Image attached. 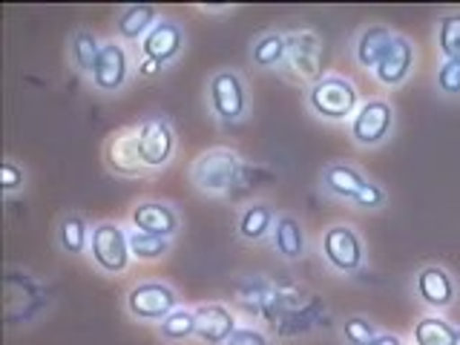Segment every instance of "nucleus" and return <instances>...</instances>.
Segmentation results:
<instances>
[{
  "label": "nucleus",
  "instance_id": "nucleus-25",
  "mask_svg": "<svg viewBox=\"0 0 460 345\" xmlns=\"http://www.w3.org/2000/svg\"><path fill=\"white\" fill-rule=\"evenodd\" d=\"M101 43L104 40H98V35L90 32V29H75V32L69 35V64L78 75H84V78L93 75Z\"/></svg>",
  "mask_w": 460,
  "mask_h": 345
},
{
  "label": "nucleus",
  "instance_id": "nucleus-29",
  "mask_svg": "<svg viewBox=\"0 0 460 345\" xmlns=\"http://www.w3.org/2000/svg\"><path fill=\"white\" fill-rule=\"evenodd\" d=\"M342 340H345V345H368L374 337L380 334V328H377V323H371L368 316H349V320L342 323Z\"/></svg>",
  "mask_w": 460,
  "mask_h": 345
},
{
  "label": "nucleus",
  "instance_id": "nucleus-27",
  "mask_svg": "<svg viewBox=\"0 0 460 345\" xmlns=\"http://www.w3.org/2000/svg\"><path fill=\"white\" fill-rule=\"evenodd\" d=\"M127 234H129V253H133L136 262H158V259H164L172 248V239L150 236L136 227H129Z\"/></svg>",
  "mask_w": 460,
  "mask_h": 345
},
{
  "label": "nucleus",
  "instance_id": "nucleus-21",
  "mask_svg": "<svg viewBox=\"0 0 460 345\" xmlns=\"http://www.w3.org/2000/svg\"><path fill=\"white\" fill-rule=\"evenodd\" d=\"M158 21H162V14L150 4L124 6L119 12V18H115V38L121 43H141Z\"/></svg>",
  "mask_w": 460,
  "mask_h": 345
},
{
  "label": "nucleus",
  "instance_id": "nucleus-10",
  "mask_svg": "<svg viewBox=\"0 0 460 345\" xmlns=\"http://www.w3.org/2000/svg\"><path fill=\"white\" fill-rule=\"evenodd\" d=\"M138 124H129L115 129V133L107 138L104 144V164L112 176H121V179H138V176H147V167L141 164L138 158Z\"/></svg>",
  "mask_w": 460,
  "mask_h": 345
},
{
  "label": "nucleus",
  "instance_id": "nucleus-28",
  "mask_svg": "<svg viewBox=\"0 0 460 345\" xmlns=\"http://www.w3.org/2000/svg\"><path fill=\"white\" fill-rule=\"evenodd\" d=\"M438 49L443 61H460V9L446 12L438 21Z\"/></svg>",
  "mask_w": 460,
  "mask_h": 345
},
{
  "label": "nucleus",
  "instance_id": "nucleus-12",
  "mask_svg": "<svg viewBox=\"0 0 460 345\" xmlns=\"http://www.w3.org/2000/svg\"><path fill=\"white\" fill-rule=\"evenodd\" d=\"M129 227L144 230V234H150V236L176 239L181 230V216L170 201L147 199V201H138V205L129 210Z\"/></svg>",
  "mask_w": 460,
  "mask_h": 345
},
{
  "label": "nucleus",
  "instance_id": "nucleus-24",
  "mask_svg": "<svg viewBox=\"0 0 460 345\" xmlns=\"http://www.w3.org/2000/svg\"><path fill=\"white\" fill-rule=\"evenodd\" d=\"M414 345H460V328L440 314H426L411 328Z\"/></svg>",
  "mask_w": 460,
  "mask_h": 345
},
{
  "label": "nucleus",
  "instance_id": "nucleus-35",
  "mask_svg": "<svg viewBox=\"0 0 460 345\" xmlns=\"http://www.w3.org/2000/svg\"><path fill=\"white\" fill-rule=\"evenodd\" d=\"M368 345H406V340L397 337V334H388V331H380V334L374 337Z\"/></svg>",
  "mask_w": 460,
  "mask_h": 345
},
{
  "label": "nucleus",
  "instance_id": "nucleus-26",
  "mask_svg": "<svg viewBox=\"0 0 460 345\" xmlns=\"http://www.w3.org/2000/svg\"><path fill=\"white\" fill-rule=\"evenodd\" d=\"M158 337L167 345H181L196 340V308H176L167 320L158 325Z\"/></svg>",
  "mask_w": 460,
  "mask_h": 345
},
{
  "label": "nucleus",
  "instance_id": "nucleus-31",
  "mask_svg": "<svg viewBox=\"0 0 460 345\" xmlns=\"http://www.w3.org/2000/svg\"><path fill=\"white\" fill-rule=\"evenodd\" d=\"M0 187H4V196H14L26 187V170L14 158H6L0 164Z\"/></svg>",
  "mask_w": 460,
  "mask_h": 345
},
{
  "label": "nucleus",
  "instance_id": "nucleus-4",
  "mask_svg": "<svg viewBox=\"0 0 460 345\" xmlns=\"http://www.w3.org/2000/svg\"><path fill=\"white\" fill-rule=\"evenodd\" d=\"M176 308H181V294L164 279L136 282L124 294V311L133 316L136 323L162 325Z\"/></svg>",
  "mask_w": 460,
  "mask_h": 345
},
{
  "label": "nucleus",
  "instance_id": "nucleus-8",
  "mask_svg": "<svg viewBox=\"0 0 460 345\" xmlns=\"http://www.w3.org/2000/svg\"><path fill=\"white\" fill-rule=\"evenodd\" d=\"M320 251L325 265L342 273V277H351L366 262V244L359 239L357 227L351 225H331L323 230V239H320Z\"/></svg>",
  "mask_w": 460,
  "mask_h": 345
},
{
  "label": "nucleus",
  "instance_id": "nucleus-15",
  "mask_svg": "<svg viewBox=\"0 0 460 345\" xmlns=\"http://www.w3.org/2000/svg\"><path fill=\"white\" fill-rule=\"evenodd\" d=\"M239 320L222 302H201L196 305V340L201 345H227L236 334Z\"/></svg>",
  "mask_w": 460,
  "mask_h": 345
},
{
  "label": "nucleus",
  "instance_id": "nucleus-2",
  "mask_svg": "<svg viewBox=\"0 0 460 345\" xmlns=\"http://www.w3.org/2000/svg\"><path fill=\"white\" fill-rule=\"evenodd\" d=\"M205 104L213 121H219L222 127H234L248 119L251 112L248 84L236 69H216L205 86Z\"/></svg>",
  "mask_w": 460,
  "mask_h": 345
},
{
  "label": "nucleus",
  "instance_id": "nucleus-34",
  "mask_svg": "<svg viewBox=\"0 0 460 345\" xmlns=\"http://www.w3.org/2000/svg\"><path fill=\"white\" fill-rule=\"evenodd\" d=\"M162 69H164V66H162V64H155V61H150V58H141L138 66H136L138 78H153V75H158Z\"/></svg>",
  "mask_w": 460,
  "mask_h": 345
},
{
  "label": "nucleus",
  "instance_id": "nucleus-14",
  "mask_svg": "<svg viewBox=\"0 0 460 345\" xmlns=\"http://www.w3.org/2000/svg\"><path fill=\"white\" fill-rule=\"evenodd\" d=\"M414 294L420 296L423 305H429L435 314L455 305L457 299V282L446 268L426 265L414 273Z\"/></svg>",
  "mask_w": 460,
  "mask_h": 345
},
{
  "label": "nucleus",
  "instance_id": "nucleus-3",
  "mask_svg": "<svg viewBox=\"0 0 460 345\" xmlns=\"http://www.w3.org/2000/svg\"><path fill=\"white\" fill-rule=\"evenodd\" d=\"M305 104L323 121H351L359 110V90L345 75H323L308 86Z\"/></svg>",
  "mask_w": 460,
  "mask_h": 345
},
{
  "label": "nucleus",
  "instance_id": "nucleus-30",
  "mask_svg": "<svg viewBox=\"0 0 460 345\" xmlns=\"http://www.w3.org/2000/svg\"><path fill=\"white\" fill-rule=\"evenodd\" d=\"M435 86L446 98H460V61H443L435 72Z\"/></svg>",
  "mask_w": 460,
  "mask_h": 345
},
{
  "label": "nucleus",
  "instance_id": "nucleus-6",
  "mask_svg": "<svg viewBox=\"0 0 460 345\" xmlns=\"http://www.w3.org/2000/svg\"><path fill=\"white\" fill-rule=\"evenodd\" d=\"M136 144H138L141 164L150 172H158V170L170 167L172 155H176V147H179V138H176V129H172L167 115H147V119L138 121Z\"/></svg>",
  "mask_w": 460,
  "mask_h": 345
},
{
  "label": "nucleus",
  "instance_id": "nucleus-18",
  "mask_svg": "<svg viewBox=\"0 0 460 345\" xmlns=\"http://www.w3.org/2000/svg\"><path fill=\"white\" fill-rule=\"evenodd\" d=\"M270 244L285 262H299L305 259L308 253V236H305V227L291 213H279L277 216V225H273V234H270Z\"/></svg>",
  "mask_w": 460,
  "mask_h": 345
},
{
  "label": "nucleus",
  "instance_id": "nucleus-19",
  "mask_svg": "<svg viewBox=\"0 0 460 345\" xmlns=\"http://www.w3.org/2000/svg\"><path fill=\"white\" fill-rule=\"evenodd\" d=\"M392 38H394L392 26H385V23H368V26H363V29L357 32L354 47H351V52H354V64L374 72V66L380 64V58L385 55V49H388V43H392Z\"/></svg>",
  "mask_w": 460,
  "mask_h": 345
},
{
  "label": "nucleus",
  "instance_id": "nucleus-17",
  "mask_svg": "<svg viewBox=\"0 0 460 345\" xmlns=\"http://www.w3.org/2000/svg\"><path fill=\"white\" fill-rule=\"evenodd\" d=\"M277 210L268 201H251L244 205L236 216V236L248 244H262L265 239H270L273 225H277Z\"/></svg>",
  "mask_w": 460,
  "mask_h": 345
},
{
  "label": "nucleus",
  "instance_id": "nucleus-9",
  "mask_svg": "<svg viewBox=\"0 0 460 345\" xmlns=\"http://www.w3.org/2000/svg\"><path fill=\"white\" fill-rule=\"evenodd\" d=\"M133 69L136 66H133V58H129L127 43H121L119 38H110V40L101 43V52H98L95 69L90 75V84H93L95 93L115 95L129 84Z\"/></svg>",
  "mask_w": 460,
  "mask_h": 345
},
{
  "label": "nucleus",
  "instance_id": "nucleus-5",
  "mask_svg": "<svg viewBox=\"0 0 460 345\" xmlns=\"http://www.w3.org/2000/svg\"><path fill=\"white\" fill-rule=\"evenodd\" d=\"M90 259L93 265L107 273V277H121L129 270L133 253H129V234L119 222H95L93 236H90Z\"/></svg>",
  "mask_w": 460,
  "mask_h": 345
},
{
  "label": "nucleus",
  "instance_id": "nucleus-16",
  "mask_svg": "<svg viewBox=\"0 0 460 345\" xmlns=\"http://www.w3.org/2000/svg\"><path fill=\"white\" fill-rule=\"evenodd\" d=\"M366 176H363V170L349 164V162H328L320 172V187H323V193L331 196V199H337V201H351L357 199V193L366 187Z\"/></svg>",
  "mask_w": 460,
  "mask_h": 345
},
{
  "label": "nucleus",
  "instance_id": "nucleus-33",
  "mask_svg": "<svg viewBox=\"0 0 460 345\" xmlns=\"http://www.w3.org/2000/svg\"><path fill=\"white\" fill-rule=\"evenodd\" d=\"M227 345H270V337L265 334V331H259V328L239 325V328H236V334L230 337Z\"/></svg>",
  "mask_w": 460,
  "mask_h": 345
},
{
  "label": "nucleus",
  "instance_id": "nucleus-11",
  "mask_svg": "<svg viewBox=\"0 0 460 345\" xmlns=\"http://www.w3.org/2000/svg\"><path fill=\"white\" fill-rule=\"evenodd\" d=\"M414 64H417V49H414L411 38L394 32L385 55L380 58V64L374 66V78H377V84L388 86V90H397V86L409 81V75L414 72Z\"/></svg>",
  "mask_w": 460,
  "mask_h": 345
},
{
  "label": "nucleus",
  "instance_id": "nucleus-7",
  "mask_svg": "<svg viewBox=\"0 0 460 345\" xmlns=\"http://www.w3.org/2000/svg\"><path fill=\"white\" fill-rule=\"evenodd\" d=\"M394 133V107L385 98H368L359 104L354 119L349 121V136L357 147L374 150L385 144Z\"/></svg>",
  "mask_w": 460,
  "mask_h": 345
},
{
  "label": "nucleus",
  "instance_id": "nucleus-22",
  "mask_svg": "<svg viewBox=\"0 0 460 345\" xmlns=\"http://www.w3.org/2000/svg\"><path fill=\"white\" fill-rule=\"evenodd\" d=\"M288 64L296 69L299 78H314L320 81V52H323V43L314 32H296V35H288Z\"/></svg>",
  "mask_w": 460,
  "mask_h": 345
},
{
  "label": "nucleus",
  "instance_id": "nucleus-23",
  "mask_svg": "<svg viewBox=\"0 0 460 345\" xmlns=\"http://www.w3.org/2000/svg\"><path fill=\"white\" fill-rule=\"evenodd\" d=\"M288 35L285 32H277V29H268V32L259 35L253 43H251V64L256 69H279L288 64Z\"/></svg>",
  "mask_w": 460,
  "mask_h": 345
},
{
  "label": "nucleus",
  "instance_id": "nucleus-32",
  "mask_svg": "<svg viewBox=\"0 0 460 345\" xmlns=\"http://www.w3.org/2000/svg\"><path fill=\"white\" fill-rule=\"evenodd\" d=\"M385 201H388V196H385L383 187L377 181H366V187L357 193V199L351 201V205L359 210H383Z\"/></svg>",
  "mask_w": 460,
  "mask_h": 345
},
{
  "label": "nucleus",
  "instance_id": "nucleus-20",
  "mask_svg": "<svg viewBox=\"0 0 460 345\" xmlns=\"http://www.w3.org/2000/svg\"><path fill=\"white\" fill-rule=\"evenodd\" d=\"M90 236H93V227L78 210H66L55 225V244H58V251L66 256L90 253Z\"/></svg>",
  "mask_w": 460,
  "mask_h": 345
},
{
  "label": "nucleus",
  "instance_id": "nucleus-13",
  "mask_svg": "<svg viewBox=\"0 0 460 345\" xmlns=\"http://www.w3.org/2000/svg\"><path fill=\"white\" fill-rule=\"evenodd\" d=\"M138 47H141V58H150V61H155V64L170 66L172 61H179L181 58V52L187 47V32L179 21L162 18L150 29V35L144 38Z\"/></svg>",
  "mask_w": 460,
  "mask_h": 345
},
{
  "label": "nucleus",
  "instance_id": "nucleus-1",
  "mask_svg": "<svg viewBox=\"0 0 460 345\" xmlns=\"http://www.w3.org/2000/svg\"><path fill=\"white\" fill-rule=\"evenodd\" d=\"M242 155L230 147H210L199 153L190 164V181L201 196L219 199L230 193L242 179Z\"/></svg>",
  "mask_w": 460,
  "mask_h": 345
}]
</instances>
